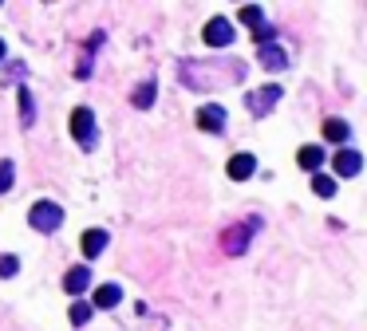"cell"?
I'll return each mask as SVG.
<instances>
[{"instance_id":"1","label":"cell","mask_w":367,"mask_h":331,"mask_svg":"<svg viewBox=\"0 0 367 331\" xmlns=\"http://www.w3.org/2000/svg\"><path fill=\"white\" fill-rule=\"evenodd\" d=\"M28 221H32L36 233H56L64 225V209H59L56 201H36L32 209H28Z\"/></svg>"},{"instance_id":"2","label":"cell","mask_w":367,"mask_h":331,"mask_svg":"<svg viewBox=\"0 0 367 331\" xmlns=\"http://www.w3.org/2000/svg\"><path fill=\"white\" fill-rule=\"evenodd\" d=\"M201 36H206V44L210 47H229L233 44V36H237V28H233V20H225V16H213Z\"/></svg>"},{"instance_id":"3","label":"cell","mask_w":367,"mask_h":331,"mask_svg":"<svg viewBox=\"0 0 367 331\" xmlns=\"http://www.w3.org/2000/svg\"><path fill=\"white\" fill-rule=\"evenodd\" d=\"M71 138L83 146H95V115H91L87 107L71 110Z\"/></svg>"},{"instance_id":"4","label":"cell","mask_w":367,"mask_h":331,"mask_svg":"<svg viewBox=\"0 0 367 331\" xmlns=\"http://www.w3.org/2000/svg\"><path fill=\"white\" fill-rule=\"evenodd\" d=\"M332 166H336V177H356L359 170H364V154L352 150V146H340L336 158H332Z\"/></svg>"},{"instance_id":"5","label":"cell","mask_w":367,"mask_h":331,"mask_svg":"<svg viewBox=\"0 0 367 331\" xmlns=\"http://www.w3.org/2000/svg\"><path fill=\"white\" fill-rule=\"evenodd\" d=\"M249 110H253V115H268V110L277 107L280 103V87L277 83H268V87H261V91H249Z\"/></svg>"},{"instance_id":"6","label":"cell","mask_w":367,"mask_h":331,"mask_svg":"<svg viewBox=\"0 0 367 331\" xmlns=\"http://www.w3.org/2000/svg\"><path fill=\"white\" fill-rule=\"evenodd\" d=\"M253 229H257V221H249V225H241V229H229L222 237V249L225 253H245V249H249V237H253Z\"/></svg>"},{"instance_id":"7","label":"cell","mask_w":367,"mask_h":331,"mask_svg":"<svg viewBox=\"0 0 367 331\" xmlns=\"http://www.w3.org/2000/svg\"><path fill=\"white\" fill-rule=\"evenodd\" d=\"M198 126L210 134H222L225 131V110L222 107H201L198 110Z\"/></svg>"},{"instance_id":"8","label":"cell","mask_w":367,"mask_h":331,"mask_svg":"<svg viewBox=\"0 0 367 331\" xmlns=\"http://www.w3.org/2000/svg\"><path fill=\"white\" fill-rule=\"evenodd\" d=\"M79 249H83V256H99L103 249H107V233L103 229H87L83 237H79Z\"/></svg>"},{"instance_id":"9","label":"cell","mask_w":367,"mask_h":331,"mask_svg":"<svg viewBox=\"0 0 367 331\" xmlns=\"http://www.w3.org/2000/svg\"><path fill=\"white\" fill-rule=\"evenodd\" d=\"M122 300V288L119 284H99L95 288V296H91V308H115Z\"/></svg>"},{"instance_id":"10","label":"cell","mask_w":367,"mask_h":331,"mask_svg":"<svg viewBox=\"0 0 367 331\" xmlns=\"http://www.w3.org/2000/svg\"><path fill=\"white\" fill-rule=\"evenodd\" d=\"M87 284H91V272H87L83 265H79V268H71V272L64 276V292H71V296L87 292Z\"/></svg>"},{"instance_id":"11","label":"cell","mask_w":367,"mask_h":331,"mask_svg":"<svg viewBox=\"0 0 367 331\" xmlns=\"http://www.w3.org/2000/svg\"><path fill=\"white\" fill-rule=\"evenodd\" d=\"M253 170H257V158L253 154H233V158H229V177H237V182L253 177Z\"/></svg>"},{"instance_id":"12","label":"cell","mask_w":367,"mask_h":331,"mask_svg":"<svg viewBox=\"0 0 367 331\" xmlns=\"http://www.w3.org/2000/svg\"><path fill=\"white\" fill-rule=\"evenodd\" d=\"M261 64H265L268 71H285V67H289V55L280 52L277 44H265L261 47Z\"/></svg>"},{"instance_id":"13","label":"cell","mask_w":367,"mask_h":331,"mask_svg":"<svg viewBox=\"0 0 367 331\" xmlns=\"http://www.w3.org/2000/svg\"><path fill=\"white\" fill-rule=\"evenodd\" d=\"M296 162H301L304 170H320V166H324V150H320V146H304L301 154H296Z\"/></svg>"},{"instance_id":"14","label":"cell","mask_w":367,"mask_h":331,"mask_svg":"<svg viewBox=\"0 0 367 331\" xmlns=\"http://www.w3.org/2000/svg\"><path fill=\"white\" fill-rule=\"evenodd\" d=\"M324 138H328V142H347V122L344 119H328L324 122Z\"/></svg>"},{"instance_id":"15","label":"cell","mask_w":367,"mask_h":331,"mask_svg":"<svg viewBox=\"0 0 367 331\" xmlns=\"http://www.w3.org/2000/svg\"><path fill=\"white\" fill-rule=\"evenodd\" d=\"M241 24L245 28H253V32H261V28H265V12L257 8V4H245L241 8Z\"/></svg>"},{"instance_id":"16","label":"cell","mask_w":367,"mask_h":331,"mask_svg":"<svg viewBox=\"0 0 367 331\" xmlns=\"http://www.w3.org/2000/svg\"><path fill=\"white\" fill-rule=\"evenodd\" d=\"M312 193H316V198H332V193H336V182L328 174H316V177H312Z\"/></svg>"},{"instance_id":"17","label":"cell","mask_w":367,"mask_h":331,"mask_svg":"<svg viewBox=\"0 0 367 331\" xmlns=\"http://www.w3.org/2000/svg\"><path fill=\"white\" fill-rule=\"evenodd\" d=\"M20 122H24V126H32V122H36V107H32L28 87H20Z\"/></svg>"},{"instance_id":"18","label":"cell","mask_w":367,"mask_h":331,"mask_svg":"<svg viewBox=\"0 0 367 331\" xmlns=\"http://www.w3.org/2000/svg\"><path fill=\"white\" fill-rule=\"evenodd\" d=\"M131 103H134L138 110H146L150 103H154V83H143V87H138V91L131 95Z\"/></svg>"},{"instance_id":"19","label":"cell","mask_w":367,"mask_h":331,"mask_svg":"<svg viewBox=\"0 0 367 331\" xmlns=\"http://www.w3.org/2000/svg\"><path fill=\"white\" fill-rule=\"evenodd\" d=\"M91 311H95L91 304H71V323H75V328H83V323L91 320Z\"/></svg>"},{"instance_id":"20","label":"cell","mask_w":367,"mask_h":331,"mask_svg":"<svg viewBox=\"0 0 367 331\" xmlns=\"http://www.w3.org/2000/svg\"><path fill=\"white\" fill-rule=\"evenodd\" d=\"M20 272V256H0V276L8 280V276Z\"/></svg>"},{"instance_id":"21","label":"cell","mask_w":367,"mask_h":331,"mask_svg":"<svg viewBox=\"0 0 367 331\" xmlns=\"http://www.w3.org/2000/svg\"><path fill=\"white\" fill-rule=\"evenodd\" d=\"M12 174H16V166L0 162V193H8V189H12Z\"/></svg>"},{"instance_id":"22","label":"cell","mask_w":367,"mask_h":331,"mask_svg":"<svg viewBox=\"0 0 367 331\" xmlns=\"http://www.w3.org/2000/svg\"><path fill=\"white\" fill-rule=\"evenodd\" d=\"M0 64H4V40H0Z\"/></svg>"}]
</instances>
